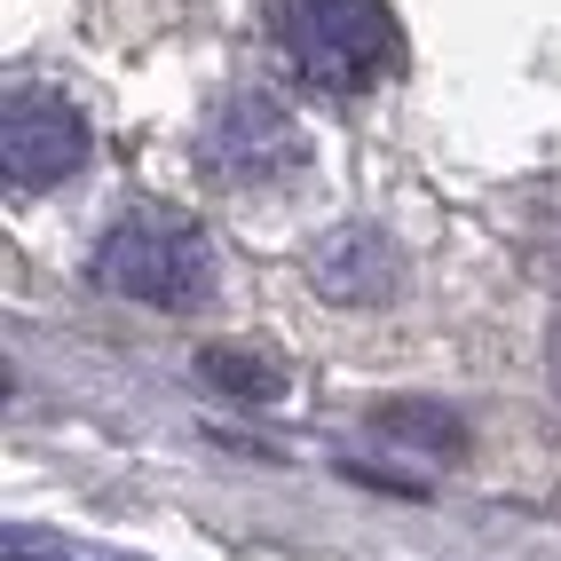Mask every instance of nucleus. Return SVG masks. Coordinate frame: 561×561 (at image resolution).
<instances>
[{"mask_svg": "<svg viewBox=\"0 0 561 561\" xmlns=\"http://www.w3.org/2000/svg\"><path fill=\"white\" fill-rule=\"evenodd\" d=\"M277 41L309 88L324 95H364L396 80L403 32L388 0H277Z\"/></svg>", "mask_w": 561, "mask_h": 561, "instance_id": "f257e3e1", "label": "nucleus"}, {"mask_svg": "<svg viewBox=\"0 0 561 561\" xmlns=\"http://www.w3.org/2000/svg\"><path fill=\"white\" fill-rule=\"evenodd\" d=\"M88 277L103 293H119V301H142V309H198V301H214V245L198 221L127 214L95 238Z\"/></svg>", "mask_w": 561, "mask_h": 561, "instance_id": "f03ea898", "label": "nucleus"}, {"mask_svg": "<svg viewBox=\"0 0 561 561\" xmlns=\"http://www.w3.org/2000/svg\"><path fill=\"white\" fill-rule=\"evenodd\" d=\"M198 167L214 182H230V191H277V182H293L309 167V135L277 95L230 88L198 119Z\"/></svg>", "mask_w": 561, "mask_h": 561, "instance_id": "7ed1b4c3", "label": "nucleus"}, {"mask_svg": "<svg viewBox=\"0 0 561 561\" xmlns=\"http://www.w3.org/2000/svg\"><path fill=\"white\" fill-rule=\"evenodd\" d=\"M88 167V119L56 88H9L0 103V174L16 191H56Z\"/></svg>", "mask_w": 561, "mask_h": 561, "instance_id": "20e7f679", "label": "nucleus"}, {"mask_svg": "<svg viewBox=\"0 0 561 561\" xmlns=\"http://www.w3.org/2000/svg\"><path fill=\"white\" fill-rule=\"evenodd\" d=\"M309 285L324 293L332 309H380L388 293L403 285V253H396V238L371 230V221H348V230H332L309 253Z\"/></svg>", "mask_w": 561, "mask_h": 561, "instance_id": "39448f33", "label": "nucleus"}, {"mask_svg": "<svg viewBox=\"0 0 561 561\" xmlns=\"http://www.w3.org/2000/svg\"><path fill=\"white\" fill-rule=\"evenodd\" d=\"M206 380L230 388V396H253V403H277V396H285L277 364H270V356H245V348H206Z\"/></svg>", "mask_w": 561, "mask_h": 561, "instance_id": "423d86ee", "label": "nucleus"}, {"mask_svg": "<svg viewBox=\"0 0 561 561\" xmlns=\"http://www.w3.org/2000/svg\"><path fill=\"white\" fill-rule=\"evenodd\" d=\"M16 561H32V553H16Z\"/></svg>", "mask_w": 561, "mask_h": 561, "instance_id": "0eeeda50", "label": "nucleus"}]
</instances>
